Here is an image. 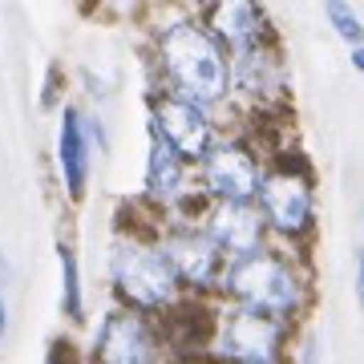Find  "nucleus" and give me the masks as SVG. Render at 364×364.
Segmentation results:
<instances>
[{
	"instance_id": "nucleus-1",
	"label": "nucleus",
	"mask_w": 364,
	"mask_h": 364,
	"mask_svg": "<svg viewBox=\"0 0 364 364\" xmlns=\"http://www.w3.org/2000/svg\"><path fill=\"white\" fill-rule=\"evenodd\" d=\"M158 53H162V65H166L170 81L178 85L182 102L210 105L227 93V81H231L227 57H223L219 41L203 25H191V21L170 25L158 41Z\"/></svg>"
},
{
	"instance_id": "nucleus-2",
	"label": "nucleus",
	"mask_w": 364,
	"mask_h": 364,
	"mask_svg": "<svg viewBox=\"0 0 364 364\" xmlns=\"http://www.w3.org/2000/svg\"><path fill=\"white\" fill-rule=\"evenodd\" d=\"M223 287L231 291L235 299H243V308L263 316H287L299 304V279L296 272L287 267L279 255L272 251H255V255H243L235 259L227 272H223Z\"/></svg>"
},
{
	"instance_id": "nucleus-3",
	"label": "nucleus",
	"mask_w": 364,
	"mask_h": 364,
	"mask_svg": "<svg viewBox=\"0 0 364 364\" xmlns=\"http://www.w3.org/2000/svg\"><path fill=\"white\" fill-rule=\"evenodd\" d=\"M114 284L117 291L130 299L142 312H158L174 299L178 275L166 263V255L154 247H138V243H122L114 251Z\"/></svg>"
},
{
	"instance_id": "nucleus-4",
	"label": "nucleus",
	"mask_w": 364,
	"mask_h": 364,
	"mask_svg": "<svg viewBox=\"0 0 364 364\" xmlns=\"http://www.w3.org/2000/svg\"><path fill=\"white\" fill-rule=\"evenodd\" d=\"M279 336H284V328H279L275 316L235 308L219 324V352L235 364H272Z\"/></svg>"
},
{
	"instance_id": "nucleus-5",
	"label": "nucleus",
	"mask_w": 364,
	"mask_h": 364,
	"mask_svg": "<svg viewBox=\"0 0 364 364\" xmlns=\"http://www.w3.org/2000/svg\"><path fill=\"white\" fill-rule=\"evenodd\" d=\"M259 203L263 219L284 235H304L312 227V186L304 174L291 170H275L259 182Z\"/></svg>"
},
{
	"instance_id": "nucleus-6",
	"label": "nucleus",
	"mask_w": 364,
	"mask_h": 364,
	"mask_svg": "<svg viewBox=\"0 0 364 364\" xmlns=\"http://www.w3.org/2000/svg\"><path fill=\"white\" fill-rule=\"evenodd\" d=\"M154 134L174 150L178 158H207L210 154V122L203 105L182 102V97H162L154 105Z\"/></svg>"
},
{
	"instance_id": "nucleus-7",
	"label": "nucleus",
	"mask_w": 364,
	"mask_h": 364,
	"mask_svg": "<svg viewBox=\"0 0 364 364\" xmlns=\"http://www.w3.org/2000/svg\"><path fill=\"white\" fill-rule=\"evenodd\" d=\"M203 178L219 203H247L251 195H259L263 174L243 146H210V154L203 158Z\"/></svg>"
},
{
	"instance_id": "nucleus-8",
	"label": "nucleus",
	"mask_w": 364,
	"mask_h": 364,
	"mask_svg": "<svg viewBox=\"0 0 364 364\" xmlns=\"http://www.w3.org/2000/svg\"><path fill=\"white\" fill-rule=\"evenodd\" d=\"M97 364H162L150 328L138 316L114 312L105 316L102 336H97Z\"/></svg>"
},
{
	"instance_id": "nucleus-9",
	"label": "nucleus",
	"mask_w": 364,
	"mask_h": 364,
	"mask_svg": "<svg viewBox=\"0 0 364 364\" xmlns=\"http://www.w3.org/2000/svg\"><path fill=\"white\" fill-rule=\"evenodd\" d=\"M210 243L219 251H231L235 259L255 255L263 239V215L251 203H219L210 210Z\"/></svg>"
},
{
	"instance_id": "nucleus-10",
	"label": "nucleus",
	"mask_w": 364,
	"mask_h": 364,
	"mask_svg": "<svg viewBox=\"0 0 364 364\" xmlns=\"http://www.w3.org/2000/svg\"><path fill=\"white\" fill-rule=\"evenodd\" d=\"M166 263L174 267L178 279L195 287H207L210 279H219V267H223V251L210 243V235H195V231H178L166 239L162 247Z\"/></svg>"
},
{
	"instance_id": "nucleus-11",
	"label": "nucleus",
	"mask_w": 364,
	"mask_h": 364,
	"mask_svg": "<svg viewBox=\"0 0 364 364\" xmlns=\"http://www.w3.org/2000/svg\"><path fill=\"white\" fill-rule=\"evenodd\" d=\"M210 25L219 33L227 45L239 49H251V45H259V33H263V13L255 4H243V0H231V4H215V16H210Z\"/></svg>"
},
{
	"instance_id": "nucleus-12",
	"label": "nucleus",
	"mask_w": 364,
	"mask_h": 364,
	"mask_svg": "<svg viewBox=\"0 0 364 364\" xmlns=\"http://www.w3.org/2000/svg\"><path fill=\"white\" fill-rule=\"evenodd\" d=\"M61 170H65V186L69 195L81 198L85 191V174H90V158H85V134H81V117L77 109H65L61 117Z\"/></svg>"
},
{
	"instance_id": "nucleus-13",
	"label": "nucleus",
	"mask_w": 364,
	"mask_h": 364,
	"mask_svg": "<svg viewBox=\"0 0 364 364\" xmlns=\"http://www.w3.org/2000/svg\"><path fill=\"white\" fill-rule=\"evenodd\" d=\"M231 77L239 90L247 93H267L279 85V69H275V57L263 45H251V49H239L235 53V65H231Z\"/></svg>"
},
{
	"instance_id": "nucleus-14",
	"label": "nucleus",
	"mask_w": 364,
	"mask_h": 364,
	"mask_svg": "<svg viewBox=\"0 0 364 364\" xmlns=\"http://www.w3.org/2000/svg\"><path fill=\"white\" fill-rule=\"evenodd\" d=\"M146 186H150V195L154 198H174L182 186V158L170 150L162 138L154 134V146H150V166H146Z\"/></svg>"
},
{
	"instance_id": "nucleus-15",
	"label": "nucleus",
	"mask_w": 364,
	"mask_h": 364,
	"mask_svg": "<svg viewBox=\"0 0 364 364\" xmlns=\"http://www.w3.org/2000/svg\"><path fill=\"white\" fill-rule=\"evenodd\" d=\"M61 304H65L69 320H81V284H77V259H73V251L61 247Z\"/></svg>"
},
{
	"instance_id": "nucleus-16",
	"label": "nucleus",
	"mask_w": 364,
	"mask_h": 364,
	"mask_svg": "<svg viewBox=\"0 0 364 364\" xmlns=\"http://www.w3.org/2000/svg\"><path fill=\"white\" fill-rule=\"evenodd\" d=\"M324 13H328V21H332V28H336L340 37L348 41L352 49H356V45L364 41V28H360V21H356V13H352L348 4H340V0H332V4H328Z\"/></svg>"
},
{
	"instance_id": "nucleus-17",
	"label": "nucleus",
	"mask_w": 364,
	"mask_h": 364,
	"mask_svg": "<svg viewBox=\"0 0 364 364\" xmlns=\"http://www.w3.org/2000/svg\"><path fill=\"white\" fill-rule=\"evenodd\" d=\"M356 304L364 308V247H356Z\"/></svg>"
},
{
	"instance_id": "nucleus-18",
	"label": "nucleus",
	"mask_w": 364,
	"mask_h": 364,
	"mask_svg": "<svg viewBox=\"0 0 364 364\" xmlns=\"http://www.w3.org/2000/svg\"><path fill=\"white\" fill-rule=\"evenodd\" d=\"M316 356H320V348H316V340H308L304 344V364H316Z\"/></svg>"
},
{
	"instance_id": "nucleus-19",
	"label": "nucleus",
	"mask_w": 364,
	"mask_h": 364,
	"mask_svg": "<svg viewBox=\"0 0 364 364\" xmlns=\"http://www.w3.org/2000/svg\"><path fill=\"white\" fill-rule=\"evenodd\" d=\"M352 65L364 73V45H356V49H352Z\"/></svg>"
},
{
	"instance_id": "nucleus-20",
	"label": "nucleus",
	"mask_w": 364,
	"mask_h": 364,
	"mask_svg": "<svg viewBox=\"0 0 364 364\" xmlns=\"http://www.w3.org/2000/svg\"><path fill=\"white\" fill-rule=\"evenodd\" d=\"M4 328H9V320H4V299H0V336H4Z\"/></svg>"
},
{
	"instance_id": "nucleus-21",
	"label": "nucleus",
	"mask_w": 364,
	"mask_h": 364,
	"mask_svg": "<svg viewBox=\"0 0 364 364\" xmlns=\"http://www.w3.org/2000/svg\"><path fill=\"white\" fill-rule=\"evenodd\" d=\"M4 272H9V267H4V259H0V279H4Z\"/></svg>"
}]
</instances>
